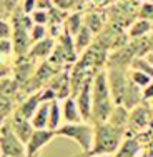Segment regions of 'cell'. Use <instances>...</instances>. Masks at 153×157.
<instances>
[{"instance_id":"cell-1","label":"cell","mask_w":153,"mask_h":157,"mask_svg":"<svg viewBox=\"0 0 153 157\" xmlns=\"http://www.w3.org/2000/svg\"><path fill=\"white\" fill-rule=\"evenodd\" d=\"M117 105L111 97L110 84H108V74L100 70L93 77V107H92V122H107L113 107Z\"/></svg>"},{"instance_id":"cell-2","label":"cell","mask_w":153,"mask_h":157,"mask_svg":"<svg viewBox=\"0 0 153 157\" xmlns=\"http://www.w3.org/2000/svg\"><path fill=\"white\" fill-rule=\"evenodd\" d=\"M125 134H126V127L115 125L108 121L95 124V142H93V149L88 155L117 154Z\"/></svg>"},{"instance_id":"cell-3","label":"cell","mask_w":153,"mask_h":157,"mask_svg":"<svg viewBox=\"0 0 153 157\" xmlns=\"http://www.w3.org/2000/svg\"><path fill=\"white\" fill-rule=\"evenodd\" d=\"M33 24L35 22H33L32 15L25 13L20 5L12 17V42H13V52H15L17 57H25L30 50V44H32L30 30Z\"/></svg>"},{"instance_id":"cell-4","label":"cell","mask_w":153,"mask_h":157,"mask_svg":"<svg viewBox=\"0 0 153 157\" xmlns=\"http://www.w3.org/2000/svg\"><path fill=\"white\" fill-rule=\"evenodd\" d=\"M57 136H63L75 140L78 147L82 149L83 155H88L93 149V142H95V125H92L88 121L65 122V125L57 129Z\"/></svg>"},{"instance_id":"cell-5","label":"cell","mask_w":153,"mask_h":157,"mask_svg":"<svg viewBox=\"0 0 153 157\" xmlns=\"http://www.w3.org/2000/svg\"><path fill=\"white\" fill-rule=\"evenodd\" d=\"M0 149L5 157H24L27 155V145L20 140V137L12 129L10 122L0 127Z\"/></svg>"},{"instance_id":"cell-6","label":"cell","mask_w":153,"mask_h":157,"mask_svg":"<svg viewBox=\"0 0 153 157\" xmlns=\"http://www.w3.org/2000/svg\"><path fill=\"white\" fill-rule=\"evenodd\" d=\"M107 74L115 104H123L126 89H128L130 84V74H126V69H122V67H108Z\"/></svg>"},{"instance_id":"cell-7","label":"cell","mask_w":153,"mask_h":157,"mask_svg":"<svg viewBox=\"0 0 153 157\" xmlns=\"http://www.w3.org/2000/svg\"><path fill=\"white\" fill-rule=\"evenodd\" d=\"M97 74H90L87 78H85L82 89L78 90V94L75 95L78 109L82 112V117L83 121H92V107H93V77Z\"/></svg>"},{"instance_id":"cell-8","label":"cell","mask_w":153,"mask_h":157,"mask_svg":"<svg viewBox=\"0 0 153 157\" xmlns=\"http://www.w3.org/2000/svg\"><path fill=\"white\" fill-rule=\"evenodd\" d=\"M153 119L151 109L145 104H138L132 109L130 112V119H128V125H126V134H132V132H140L141 129H145L147 125H150Z\"/></svg>"},{"instance_id":"cell-9","label":"cell","mask_w":153,"mask_h":157,"mask_svg":"<svg viewBox=\"0 0 153 157\" xmlns=\"http://www.w3.org/2000/svg\"><path fill=\"white\" fill-rule=\"evenodd\" d=\"M55 136H57V130L48 129V127H45V129H35L27 142V155L28 157L37 155V152L42 151L45 145L50 144V140Z\"/></svg>"},{"instance_id":"cell-10","label":"cell","mask_w":153,"mask_h":157,"mask_svg":"<svg viewBox=\"0 0 153 157\" xmlns=\"http://www.w3.org/2000/svg\"><path fill=\"white\" fill-rule=\"evenodd\" d=\"M10 125H12V129L15 130L17 136L20 137V140L24 142L25 145H27V142H28V139H30L32 132L35 130V127L32 125V121H30V119H27V117H24L22 114L15 112V114L12 115Z\"/></svg>"},{"instance_id":"cell-11","label":"cell","mask_w":153,"mask_h":157,"mask_svg":"<svg viewBox=\"0 0 153 157\" xmlns=\"http://www.w3.org/2000/svg\"><path fill=\"white\" fill-rule=\"evenodd\" d=\"M55 47V39L53 37H45V39L38 40V42H33V45L30 47L27 57L33 59V60H40V59H48Z\"/></svg>"},{"instance_id":"cell-12","label":"cell","mask_w":153,"mask_h":157,"mask_svg":"<svg viewBox=\"0 0 153 157\" xmlns=\"http://www.w3.org/2000/svg\"><path fill=\"white\" fill-rule=\"evenodd\" d=\"M42 102H43L42 90L33 92V94L27 95V99H25V100H22V104H20V107L17 109V112H18V114H22L24 117H27V119H32V115L35 114V110L38 109V105Z\"/></svg>"},{"instance_id":"cell-13","label":"cell","mask_w":153,"mask_h":157,"mask_svg":"<svg viewBox=\"0 0 153 157\" xmlns=\"http://www.w3.org/2000/svg\"><path fill=\"white\" fill-rule=\"evenodd\" d=\"M62 115H63V121H65V122H80V121H83V117H82V112H80V109H78L77 99H75L73 95L63 99V104H62Z\"/></svg>"},{"instance_id":"cell-14","label":"cell","mask_w":153,"mask_h":157,"mask_svg":"<svg viewBox=\"0 0 153 157\" xmlns=\"http://www.w3.org/2000/svg\"><path fill=\"white\" fill-rule=\"evenodd\" d=\"M50 102L52 100H43L32 115V125L35 129H45L48 127V121H50Z\"/></svg>"},{"instance_id":"cell-15","label":"cell","mask_w":153,"mask_h":157,"mask_svg":"<svg viewBox=\"0 0 153 157\" xmlns=\"http://www.w3.org/2000/svg\"><path fill=\"white\" fill-rule=\"evenodd\" d=\"M73 39H75V48H77V54L80 55L82 52L87 50V48L93 44L95 33H93V32L90 30V29H88L87 25L83 24V25H82V29L78 30V33H77L75 37H73Z\"/></svg>"},{"instance_id":"cell-16","label":"cell","mask_w":153,"mask_h":157,"mask_svg":"<svg viewBox=\"0 0 153 157\" xmlns=\"http://www.w3.org/2000/svg\"><path fill=\"white\" fill-rule=\"evenodd\" d=\"M83 24L87 25L95 35H98V33L105 29V17L98 12H87L83 15Z\"/></svg>"},{"instance_id":"cell-17","label":"cell","mask_w":153,"mask_h":157,"mask_svg":"<svg viewBox=\"0 0 153 157\" xmlns=\"http://www.w3.org/2000/svg\"><path fill=\"white\" fill-rule=\"evenodd\" d=\"M130 109H126L123 104H117L111 110L110 117H108V122L115 125H120V127H126L128 125V119H130Z\"/></svg>"},{"instance_id":"cell-18","label":"cell","mask_w":153,"mask_h":157,"mask_svg":"<svg viewBox=\"0 0 153 157\" xmlns=\"http://www.w3.org/2000/svg\"><path fill=\"white\" fill-rule=\"evenodd\" d=\"M151 29H153V24H151L150 18H138L135 24L130 25L128 35H130V39L143 37V35H148V32H150Z\"/></svg>"},{"instance_id":"cell-19","label":"cell","mask_w":153,"mask_h":157,"mask_svg":"<svg viewBox=\"0 0 153 157\" xmlns=\"http://www.w3.org/2000/svg\"><path fill=\"white\" fill-rule=\"evenodd\" d=\"M141 151V144L138 140V137H128L125 139V142L120 145L118 152L115 155H122V157H128V155H138V152Z\"/></svg>"},{"instance_id":"cell-20","label":"cell","mask_w":153,"mask_h":157,"mask_svg":"<svg viewBox=\"0 0 153 157\" xmlns=\"http://www.w3.org/2000/svg\"><path fill=\"white\" fill-rule=\"evenodd\" d=\"M82 25H83V15L80 12H75L65 18V22H63V30H67L68 33H72L75 37L78 33V30L82 29Z\"/></svg>"},{"instance_id":"cell-21","label":"cell","mask_w":153,"mask_h":157,"mask_svg":"<svg viewBox=\"0 0 153 157\" xmlns=\"http://www.w3.org/2000/svg\"><path fill=\"white\" fill-rule=\"evenodd\" d=\"M63 117L62 115V107L58 104V99H53L50 102V121H48V129H53L57 130L60 127V119Z\"/></svg>"},{"instance_id":"cell-22","label":"cell","mask_w":153,"mask_h":157,"mask_svg":"<svg viewBox=\"0 0 153 157\" xmlns=\"http://www.w3.org/2000/svg\"><path fill=\"white\" fill-rule=\"evenodd\" d=\"M18 7H20V0H0V18L3 20L12 18Z\"/></svg>"},{"instance_id":"cell-23","label":"cell","mask_w":153,"mask_h":157,"mask_svg":"<svg viewBox=\"0 0 153 157\" xmlns=\"http://www.w3.org/2000/svg\"><path fill=\"white\" fill-rule=\"evenodd\" d=\"M67 17H68V13L63 9H58L55 5L52 9H48V24L50 25H63Z\"/></svg>"},{"instance_id":"cell-24","label":"cell","mask_w":153,"mask_h":157,"mask_svg":"<svg viewBox=\"0 0 153 157\" xmlns=\"http://www.w3.org/2000/svg\"><path fill=\"white\" fill-rule=\"evenodd\" d=\"M130 78H132L133 82H135L137 85H140L141 89L143 87H147L148 84H150V82L153 80V78L148 75V74H145V72H141V70H138V69H132L130 70Z\"/></svg>"},{"instance_id":"cell-25","label":"cell","mask_w":153,"mask_h":157,"mask_svg":"<svg viewBox=\"0 0 153 157\" xmlns=\"http://www.w3.org/2000/svg\"><path fill=\"white\" fill-rule=\"evenodd\" d=\"M132 69H138V70H141V72H145V74H148L151 78H153V65L150 62L147 60L145 57H137L135 60L132 62Z\"/></svg>"},{"instance_id":"cell-26","label":"cell","mask_w":153,"mask_h":157,"mask_svg":"<svg viewBox=\"0 0 153 157\" xmlns=\"http://www.w3.org/2000/svg\"><path fill=\"white\" fill-rule=\"evenodd\" d=\"M48 35V30L45 29V25L42 24H33L32 30H30V37H32V42H38V40L45 39Z\"/></svg>"},{"instance_id":"cell-27","label":"cell","mask_w":153,"mask_h":157,"mask_svg":"<svg viewBox=\"0 0 153 157\" xmlns=\"http://www.w3.org/2000/svg\"><path fill=\"white\" fill-rule=\"evenodd\" d=\"M30 15L35 24H42V25L48 24V10L47 9H35Z\"/></svg>"},{"instance_id":"cell-28","label":"cell","mask_w":153,"mask_h":157,"mask_svg":"<svg viewBox=\"0 0 153 157\" xmlns=\"http://www.w3.org/2000/svg\"><path fill=\"white\" fill-rule=\"evenodd\" d=\"M138 17L140 18H150V20H153V2H145L141 3L140 10H138Z\"/></svg>"},{"instance_id":"cell-29","label":"cell","mask_w":153,"mask_h":157,"mask_svg":"<svg viewBox=\"0 0 153 157\" xmlns=\"http://www.w3.org/2000/svg\"><path fill=\"white\" fill-rule=\"evenodd\" d=\"M2 39H12V25L7 20L0 18V40Z\"/></svg>"},{"instance_id":"cell-30","label":"cell","mask_w":153,"mask_h":157,"mask_svg":"<svg viewBox=\"0 0 153 157\" xmlns=\"http://www.w3.org/2000/svg\"><path fill=\"white\" fill-rule=\"evenodd\" d=\"M13 54V42L10 39L0 40V55H10Z\"/></svg>"},{"instance_id":"cell-31","label":"cell","mask_w":153,"mask_h":157,"mask_svg":"<svg viewBox=\"0 0 153 157\" xmlns=\"http://www.w3.org/2000/svg\"><path fill=\"white\" fill-rule=\"evenodd\" d=\"M35 9H37V0H24V3H22V10H24L25 13L30 15Z\"/></svg>"},{"instance_id":"cell-32","label":"cell","mask_w":153,"mask_h":157,"mask_svg":"<svg viewBox=\"0 0 153 157\" xmlns=\"http://www.w3.org/2000/svg\"><path fill=\"white\" fill-rule=\"evenodd\" d=\"M143 100H153V82L143 87Z\"/></svg>"},{"instance_id":"cell-33","label":"cell","mask_w":153,"mask_h":157,"mask_svg":"<svg viewBox=\"0 0 153 157\" xmlns=\"http://www.w3.org/2000/svg\"><path fill=\"white\" fill-rule=\"evenodd\" d=\"M53 7V0H37V9H52Z\"/></svg>"},{"instance_id":"cell-34","label":"cell","mask_w":153,"mask_h":157,"mask_svg":"<svg viewBox=\"0 0 153 157\" xmlns=\"http://www.w3.org/2000/svg\"><path fill=\"white\" fill-rule=\"evenodd\" d=\"M115 0H93V3H95L97 7H100V9H107L108 5H111Z\"/></svg>"},{"instance_id":"cell-35","label":"cell","mask_w":153,"mask_h":157,"mask_svg":"<svg viewBox=\"0 0 153 157\" xmlns=\"http://www.w3.org/2000/svg\"><path fill=\"white\" fill-rule=\"evenodd\" d=\"M145 59H147V60H148V62H150L151 65H153V52H148V54L145 55Z\"/></svg>"},{"instance_id":"cell-36","label":"cell","mask_w":153,"mask_h":157,"mask_svg":"<svg viewBox=\"0 0 153 157\" xmlns=\"http://www.w3.org/2000/svg\"><path fill=\"white\" fill-rule=\"evenodd\" d=\"M148 40H150V52H153V33L148 35Z\"/></svg>"},{"instance_id":"cell-37","label":"cell","mask_w":153,"mask_h":157,"mask_svg":"<svg viewBox=\"0 0 153 157\" xmlns=\"http://www.w3.org/2000/svg\"><path fill=\"white\" fill-rule=\"evenodd\" d=\"M3 75H5V70H0V78H2Z\"/></svg>"},{"instance_id":"cell-38","label":"cell","mask_w":153,"mask_h":157,"mask_svg":"<svg viewBox=\"0 0 153 157\" xmlns=\"http://www.w3.org/2000/svg\"><path fill=\"white\" fill-rule=\"evenodd\" d=\"M0 155H2V149H0Z\"/></svg>"},{"instance_id":"cell-39","label":"cell","mask_w":153,"mask_h":157,"mask_svg":"<svg viewBox=\"0 0 153 157\" xmlns=\"http://www.w3.org/2000/svg\"><path fill=\"white\" fill-rule=\"evenodd\" d=\"M151 114H153V109H151Z\"/></svg>"},{"instance_id":"cell-40","label":"cell","mask_w":153,"mask_h":157,"mask_svg":"<svg viewBox=\"0 0 153 157\" xmlns=\"http://www.w3.org/2000/svg\"><path fill=\"white\" fill-rule=\"evenodd\" d=\"M150 2H153V0H150Z\"/></svg>"},{"instance_id":"cell-41","label":"cell","mask_w":153,"mask_h":157,"mask_svg":"<svg viewBox=\"0 0 153 157\" xmlns=\"http://www.w3.org/2000/svg\"><path fill=\"white\" fill-rule=\"evenodd\" d=\"M78 2H80V0H78Z\"/></svg>"}]
</instances>
